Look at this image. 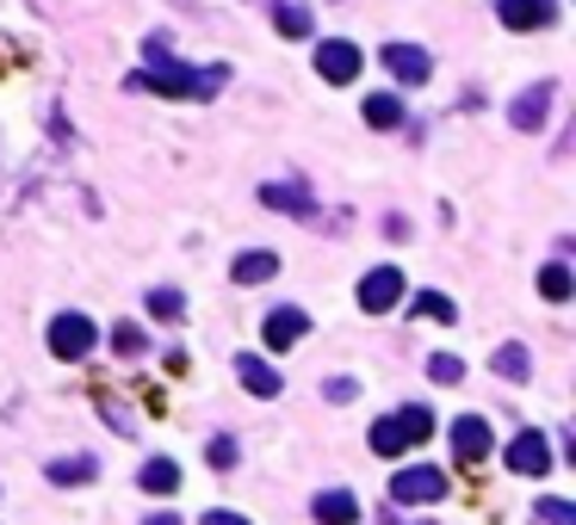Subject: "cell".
<instances>
[{"instance_id": "6da1fadb", "label": "cell", "mask_w": 576, "mask_h": 525, "mask_svg": "<svg viewBox=\"0 0 576 525\" xmlns=\"http://www.w3.org/2000/svg\"><path fill=\"white\" fill-rule=\"evenodd\" d=\"M229 68H187V62H168V44L149 37V68L131 75V87H156V93H180V100H211L224 87Z\"/></svg>"}, {"instance_id": "7a4b0ae2", "label": "cell", "mask_w": 576, "mask_h": 525, "mask_svg": "<svg viewBox=\"0 0 576 525\" xmlns=\"http://www.w3.org/2000/svg\"><path fill=\"white\" fill-rule=\"evenodd\" d=\"M428 433H434V414H428V408H397L391 421L372 426V452H379V458H403V452L421 445Z\"/></svg>"}, {"instance_id": "3957f363", "label": "cell", "mask_w": 576, "mask_h": 525, "mask_svg": "<svg viewBox=\"0 0 576 525\" xmlns=\"http://www.w3.org/2000/svg\"><path fill=\"white\" fill-rule=\"evenodd\" d=\"M440 494H447V476H440L434 464H409V470L391 476V501H397V507H428Z\"/></svg>"}, {"instance_id": "277c9868", "label": "cell", "mask_w": 576, "mask_h": 525, "mask_svg": "<svg viewBox=\"0 0 576 525\" xmlns=\"http://www.w3.org/2000/svg\"><path fill=\"white\" fill-rule=\"evenodd\" d=\"M489 452H496L489 421H484V414H459V421H453V458H459V470H477Z\"/></svg>"}, {"instance_id": "5b68a950", "label": "cell", "mask_w": 576, "mask_h": 525, "mask_svg": "<svg viewBox=\"0 0 576 525\" xmlns=\"http://www.w3.org/2000/svg\"><path fill=\"white\" fill-rule=\"evenodd\" d=\"M360 62H366V56L353 50L348 37H329V44H316V75H323L329 87H348V81H360Z\"/></svg>"}, {"instance_id": "8992f818", "label": "cell", "mask_w": 576, "mask_h": 525, "mask_svg": "<svg viewBox=\"0 0 576 525\" xmlns=\"http://www.w3.org/2000/svg\"><path fill=\"white\" fill-rule=\"evenodd\" d=\"M93 340H100V334H93L88 316H56V322H50V353L63 358V365L88 358V353H93Z\"/></svg>"}, {"instance_id": "52a82bcc", "label": "cell", "mask_w": 576, "mask_h": 525, "mask_svg": "<svg viewBox=\"0 0 576 525\" xmlns=\"http://www.w3.org/2000/svg\"><path fill=\"white\" fill-rule=\"evenodd\" d=\"M353 297H360V309H366V316H384V309H397V297H403V272H397V266H372L366 278H360V290H353Z\"/></svg>"}, {"instance_id": "ba28073f", "label": "cell", "mask_w": 576, "mask_h": 525, "mask_svg": "<svg viewBox=\"0 0 576 525\" xmlns=\"http://www.w3.org/2000/svg\"><path fill=\"white\" fill-rule=\"evenodd\" d=\"M379 62L391 68V75H397L403 87H421L428 75H434V56L421 50V44H384V50H379Z\"/></svg>"}, {"instance_id": "9c48e42d", "label": "cell", "mask_w": 576, "mask_h": 525, "mask_svg": "<svg viewBox=\"0 0 576 525\" xmlns=\"http://www.w3.org/2000/svg\"><path fill=\"white\" fill-rule=\"evenodd\" d=\"M310 334V316H304V309H267V322H261V340L267 346H273V353H292L297 340Z\"/></svg>"}, {"instance_id": "30bf717a", "label": "cell", "mask_w": 576, "mask_h": 525, "mask_svg": "<svg viewBox=\"0 0 576 525\" xmlns=\"http://www.w3.org/2000/svg\"><path fill=\"white\" fill-rule=\"evenodd\" d=\"M508 470L515 476H545L552 470V445H545V433H533V426L515 433V440H508Z\"/></svg>"}, {"instance_id": "8fae6325", "label": "cell", "mask_w": 576, "mask_h": 525, "mask_svg": "<svg viewBox=\"0 0 576 525\" xmlns=\"http://www.w3.org/2000/svg\"><path fill=\"white\" fill-rule=\"evenodd\" d=\"M496 19H502L508 32H545L558 19V7L552 0H496Z\"/></svg>"}, {"instance_id": "7c38bea8", "label": "cell", "mask_w": 576, "mask_h": 525, "mask_svg": "<svg viewBox=\"0 0 576 525\" xmlns=\"http://www.w3.org/2000/svg\"><path fill=\"white\" fill-rule=\"evenodd\" d=\"M261 204H273V210H285V217H297V222H316V198L304 180H273V186H261Z\"/></svg>"}, {"instance_id": "4fadbf2b", "label": "cell", "mask_w": 576, "mask_h": 525, "mask_svg": "<svg viewBox=\"0 0 576 525\" xmlns=\"http://www.w3.org/2000/svg\"><path fill=\"white\" fill-rule=\"evenodd\" d=\"M236 377H242V390L261 396V402H273V396H280V372H273L261 353H242V358H236Z\"/></svg>"}, {"instance_id": "5bb4252c", "label": "cell", "mask_w": 576, "mask_h": 525, "mask_svg": "<svg viewBox=\"0 0 576 525\" xmlns=\"http://www.w3.org/2000/svg\"><path fill=\"white\" fill-rule=\"evenodd\" d=\"M545 105H552V81H540L533 93H521V100L508 105V124H515V130H540V124H545Z\"/></svg>"}, {"instance_id": "9a60e30c", "label": "cell", "mask_w": 576, "mask_h": 525, "mask_svg": "<svg viewBox=\"0 0 576 525\" xmlns=\"http://www.w3.org/2000/svg\"><path fill=\"white\" fill-rule=\"evenodd\" d=\"M310 513H316L323 525H353V520H360V501H353L348 489H323V494L310 501Z\"/></svg>"}, {"instance_id": "2e32d148", "label": "cell", "mask_w": 576, "mask_h": 525, "mask_svg": "<svg viewBox=\"0 0 576 525\" xmlns=\"http://www.w3.org/2000/svg\"><path fill=\"white\" fill-rule=\"evenodd\" d=\"M236 285H267L273 272H280V254H267V248H248V254H236Z\"/></svg>"}, {"instance_id": "e0dca14e", "label": "cell", "mask_w": 576, "mask_h": 525, "mask_svg": "<svg viewBox=\"0 0 576 525\" xmlns=\"http://www.w3.org/2000/svg\"><path fill=\"white\" fill-rule=\"evenodd\" d=\"M489 372L508 377V384H521L527 372H533V353H527L521 340H508V346H496V358H489Z\"/></svg>"}, {"instance_id": "ac0fdd59", "label": "cell", "mask_w": 576, "mask_h": 525, "mask_svg": "<svg viewBox=\"0 0 576 525\" xmlns=\"http://www.w3.org/2000/svg\"><path fill=\"white\" fill-rule=\"evenodd\" d=\"M137 482H143L149 494H174V489H180V464H174V458H149V464L137 470Z\"/></svg>"}, {"instance_id": "d6986e66", "label": "cell", "mask_w": 576, "mask_h": 525, "mask_svg": "<svg viewBox=\"0 0 576 525\" xmlns=\"http://www.w3.org/2000/svg\"><path fill=\"white\" fill-rule=\"evenodd\" d=\"M416 316H421V322H434V328H453L459 322V304H453V297H440V290H421Z\"/></svg>"}, {"instance_id": "ffe728a7", "label": "cell", "mask_w": 576, "mask_h": 525, "mask_svg": "<svg viewBox=\"0 0 576 525\" xmlns=\"http://www.w3.org/2000/svg\"><path fill=\"white\" fill-rule=\"evenodd\" d=\"M273 25H280V37H310V7H304V0H280V7H273Z\"/></svg>"}, {"instance_id": "44dd1931", "label": "cell", "mask_w": 576, "mask_h": 525, "mask_svg": "<svg viewBox=\"0 0 576 525\" xmlns=\"http://www.w3.org/2000/svg\"><path fill=\"white\" fill-rule=\"evenodd\" d=\"M571 290H576V278H571V266H564V260L540 266V297H545V304H564Z\"/></svg>"}, {"instance_id": "7402d4cb", "label": "cell", "mask_w": 576, "mask_h": 525, "mask_svg": "<svg viewBox=\"0 0 576 525\" xmlns=\"http://www.w3.org/2000/svg\"><path fill=\"white\" fill-rule=\"evenodd\" d=\"M366 124H372V130H397V124H403V100H397V93H372V100H366Z\"/></svg>"}, {"instance_id": "603a6c76", "label": "cell", "mask_w": 576, "mask_h": 525, "mask_svg": "<svg viewBox=\"0 0 576 525\" xmlns=\"http://www.w3.org/2000/svg\"><path fill=\"white\" fill-rule=\"evenodd\" d=\"M93 476H100V464H93L88 452H81V458H56L50 464V482H63V489H69V482H93Z\"/></svg>"}, {"instance_id": "cb8c5ba5", "label": "cell", "mask_w": 576, "mask_h": 525, "mask_svg": "<svg viewBox=\"0 0 576 525\" xmlns=\"http://www.w3.org/2000/svg\"><path fill=\"white\" fill-rule=\"evenodd\" d=\"M533 525H576V507L571 501H540V507H533Z\"/></svg>"}, {"instance_id": "d4e9b609", "label": "cell", "mask_w": 576, "mask_h": 525, "mask_svg": "<svg viewBox=\"0 0 576 525\" xmlns=\"http://www.w3.org/2000/svg\"><path fill=\"white\" fill-rule=\"evenodd\" d=\"M180 309H187V297H180V290H149V316H161V322H174Z\"/></svg>"}, {"instance_id": "484cf974", "label": "cell", "mask_w": 576, "mask_h": 525, "mask_svg": "<svg viewBox=\"0 0 576 525\" xmlns=\"http://www.w3.org/2000/svg\"><path fill=\"white\" fill-rule=\"evenodd\" d=\"M428 372H434V384H459V377H465V365H459L453 353H434V358H428Z\"/></svg>"}, {"instance_id": "4316f807", "label": "cell", "mask_w": 576, "mask_h": 525, "mask_svg": "<svg viewBox=\"0 0 576 525\" xmlns=\"http://www.w3.org/2000/svg\"><path fill=\"white\" fill-rule=\"evenodd\" d=\"M112 346H118V353H124V358H137V353H143V346H149V340H143V328H131V322H124V328H118V334H112Z\"/></svg>"}, {"instance_id": "83f0119b", "label": "cell", "mask_w": 576, "mask_h": 525, "mask_svg": "<svg viewBox=\"0 0 576 525\" xmlns=\"http://www.w3.org/2000/svg\"><path fill=\"white\" fill-rule=\"evenodd\" d=\"M211 464H217V470H229V464H236V440H211V452H205Z\"/></svg>"}, {"instance_id": "f1b7e54d", "label": "cell", "mask_w": 576, "mask_h": 525, "mask_svg": "<svg viewBox=\"0 0 576 525\" xmlns=\"http://www.w3.org/2000/svg\"><path fill=\"white\" fill-rule=\"evenodd\" d=\"M353 390H360L353 377H335V384H323V396H329V402H353Z\"/></svg>"}, {"instance_id": "f546056e", "label": "cell", "mask_w": 576, "mask_h": 525, "mask_svg": "<svg viewBox=\"0 0 576 525\" xmlns=\"http://www.w3.org/2000/svg\"><path fill=\"white\" fill-rule=\"evenodd\" d=\"M205 525H248V520H242V513H224V507H217V513H205Z\"/></svg>"}, {"instance_id": "4dcf8cb0", "label": "cell", "mask_w": 576, "mask_h": 525, "mask_svg": "<svg viewBox=\"0 0 576 525\" xmlns=\"http://www.w3.org/2000/svg\"><path fill=\"white\" fill-rule=\"evenodd\" d=\"M143 525H180V513H149Z\"/></svg>"}]
</instances>
